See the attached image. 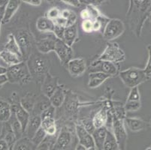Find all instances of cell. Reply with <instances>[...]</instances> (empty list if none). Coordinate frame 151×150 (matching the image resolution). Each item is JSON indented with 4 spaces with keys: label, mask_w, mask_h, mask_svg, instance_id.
Returning <instances> with one entry per match:
<instances>
[{
    "label": "cell",
    "mask_w": 151,
    "mask_h": 150,
    "mask_svg": "<svg viewBox=\"0 0 151 150\" xmlns=\"http://www.w3.org/2000/svg\"><path fill=\"white\" fill-rule=\"evenodd\" d=\"M2 24V17H0V32H1V27Z\"/></svg>",
    "instance_id": "cell-56"
},
{
    "label": "cell",
    "mask_w": 151,
    "mask_h": 150,
    "mask_svg": "<svg viewBox=\"0 0 151 150\" xmlns=\"http://www.w3.org/2000/svg\"><path fill=\"white\" fill-rule=\"evenodd\" d=\"M76 134L78 135L79 144L84 146L88 149L95 147L93 136L90 132L86 130V128L83 126H81V125L76 126Z\"/></svg>",
    "instance_id": "cell-15"
},
{
    "label": "cell",
    "mask_w": 151,
    "mask_h": 150,
    "mask_svg": "<svg viewBox=\"0 0 151 150\" xmlns=\"http://www.w3.org/2000/svg\"><path fill=\"white\" fill-rule=\"evenodd\" d=\"M23 2L29 4V5H33V6H38L42 4V1L41 0H23Z\"/></svg>",
    "instance_id": "cell-48"
},
{
    "label": "cell",
    "mask_w": 151,
    "mask_h": 150,
    "mask_svg": "<svg viewBox=\"0 0 151 150\" xmlns=\"http://www.w3.org/2000/svg\"><path fill=\"white\" fill-rule=\"evenodd\" d=\"M9 82V80L7 78L6 74H2V75H0V86H2L3 84H5V83Z\"/></svg>",
    "instance_id": "cell-51"
},
{
    "label": "cell",
    "mask_w": 151,
    "mask_h": 150,
    "mask_svg": "<svg viewBox=\"0 0 151 150\" xmlns=\"http://www.w3.org/2000/svg\"><path fill=\"white\" fill-rule=\"evenodd\" d=\"M27 64L32 77L41 82H43L45 77L49 74L50 61L41 55L37 53L32 54L27 60Z\"/></svg>",
    "instance_id": "cell-2"
},
{
    "label": "cell",
    "mask_w": 151,
    "mask_h": 150,
    "mask_svg": "<svg viewBox=\"0 0 151 150\" xmlns=\"http://www.w3.org/2000/svg\"><path fill=\"white\" fill-rule=\"evenodd\" d=\"M101 23L99 20H96L93 21V32H97L101 29Z\"/></svg>",
    "instance_id": "cell-49"
},
{
    "label": "cell",
    "mask_w": 151,
    "mask_h": 150,
    "mask_svg": "<svg viewBox=\"0 0 151 150\" xmlns=\"http://www.w3.org/2000/svg\"><path fill=\"white\" fill-rule=\"evenodd\" d=\"M46 136V132H45V130L41 127L40 129L36 132V134L34 135V137L31 139L32 142L33 143V144L36 146L39 145L41 143H42L44 140H45V138Z\"/></svg>",
    "instance_id": "cell-33"
},
{
    "label": "cell",
    "mask_w": 151,
    "mask_h": 150,
    "mask_svg": "<svg viewBox=\"0 0 151 150\" xmlns=\"http://www.w3.org/2000/svg\"><path fill=\"white\" fill-rule=\"evenodd\" d=\"M9 148L10 147L6 140L0 137V150H9Z\"/></svg>",
    "instance_id": "cell-47"
},
{
    "label": "cell",
    "mask_w": 151,
    "mask_h": 150,
    "mask_svg": "<svg viewBox=\"0 0 151 150\" xmlns=\"http://www.w3.org/2000/svg\"><path fill=\"white\" fill-rule=\"evenodd\" d=\"M75 150H88V149L86 148V147H85L84 146L78 144V145H77L76 148H75Z\"/></svg>",
    "instance_id": "cell-52"
},
{
    "label": "cell",
    "mask_w": 151,
    "mask_h": 150,
    "mask_svg": "<svg viewBox=\"0 0 151 150\" xmlns=\"http://www.w3.org/2000/svg\"><path fill=\"white\" fill-rule=\"evenodd\" d=\"M21 1H17V0H9L7 5H5V12H4L3 17H2V24L9 23L12 17L14 15L19 7L20 5Z\"/></svg>",
    "instance_id": "cell-18"
},
{
    "label": "cell",
    "mask_w": 151,
    "mask_h": 150,
    "mask_svg": "<svg viewBox=\"0 0 151 150\" xmlns=\"http://www.w3.org/2000/svg\"><path fill=\"white\" fill-rule=\"evenodd\" d=\"M54 22L55 26H57V27H64V28H66L67 24H68V22L65 20V18H63V17H60L59 18H57V20H53Z\"/></svg>",
    "instance_id": "cell-43"
},
{
    "label": "cell",
    "mask_w": 151,
    "mask_h": 150,
    "mask_svg": "<svg viewBox=\"0 0 151 150\" xmlns=\"http://www.w3.org/2000/svg\"><path fill=\"white\" fill-rule=\"evenodd\" d=\"M42 126V118L41 116L38 114H32L30 116L29 122L27 126L26 133L27 134V137L32 139L34 137L36 132L40 129Z\"/></svg>",
    "instance_id": "cell-17"
},
{
    "label": "cell",
    "mask_w": 151,
    "mask_h": 150,
    "mask_svg": "<svg viewBox=\"0 0 151 150\" xmlns=\"http://www.w3.org/2000/svg\"><path fill=\"white\" fill-rule=\"evenodd\" d=\"M125 25L121 20L111 19L108 22L103 32V38L111 41L116 39L124 32Z\"/></svg>",
    "instance_id": "cell-7"
},
{
    "label": "cell",
    "mask_w": 151,
    "mask_h": 150,
    "mask_svg": "<svg viewBox=\"0 0 151 150\" xmlns=\"http://www.w3.org/2000/svg\"><path fill=\"white\" fill-rule=\"evenodd\" d=\"M106 107H103L97 113L93 119V124L95 128H100L105 126V124L108 122V113Z\"/></svg>",
    "instance_id": "cell-22"
},
{
    "label": "cell",
    "mask_w": 151,
    "mask_h": 150,
    "mask_svg": "<svg viewBox=\"0 0 151 150\" xmlns=\"http://www.w3.org/2000/svg\"><path fill=\"white\" fill-rule=\"evenodd\" d=\"M20 104L29 113L33 111L34 107H35L34 99L31 98V97H29V96H26V97L23 98L21 101H20Z\"/></svg>",
    "instance_id": "cell-32"
},
{
    "label": "cell",
    "mask_w": 151,
    "mask_h": 150,
    "mask_svg": "<svg viewBox=\"0 0 151 150\" xmlns=\"http://www.w3.org/2000/svg\"><path fill=\"white\" fill-rule=\"evenodd\" d=\"M149 123H150V126L151 127V118H150V121H149Z\"/></svg>",
    "instance_id": "cell-59"
},
{
    "label": "cell",
    "mask_w": 151,
    "mask_h": 150,
    "mask_svg": "<svg viewBox=\"0 0 151 150\" xmlns=\"http://www.w3.org/2000/svg\"><path fill=\"white\" fill-rule=\"evenodd\" d=\"M0 58L9 66L17 65L23 62V60L22 58L19 57L18 56L14 54L11 52L7 51L5 50H3L0 52Z\"/></svg>",
    "instance_id": "cell-27"
},
{
    "label": "cell",
    "mask_w": 151,
    "mask_h": 150,
    "mask_svg": "<svg viewBox=\"0 0 151 150\" xmlns=\"http://www.w3.org/2000/svg\"><path fill=\"white\" fill-rule=\"evenodd\" d=\"M14 37L21 50L23 60H28L32 55V50L34 45V38L32 35L27 30L21 29L17 32Z\"/></svg>",
    "instance_id": "cell-5"
},
{
    "label": "cell",
    "mask_w": 151,
    "mask_h": 150,
    "mask_svg": "<svg viewBox=\"0 0 151 150\" xmlns=\"http://www.w3.org/2000/svg\"><path fill=\"white\" fill-rule=\"evenodd\" d=\"M149 20H150V26H151V14L149 17ZM150 32H151V29H150Z\"/></svg>",
    "instance_id": "cell-58"
},
{
    "label": "cell",
    "mask_w": 151,
    "mask_h": 150,
    "mask_svg": "<svg viewBox=\"0 0 151 150\" xmlns=\"http://www.w3.org/2000/svg\"><path fill=\"white\" fill-rule=\"evenodd\" d=\"M61 17H63V18H65L68 22L67 27L75 24V22L77 20V15L73 11L68 10V9H65V10L62 11Z\"/></svg>",
    "instance_id": "cell-31"
},
{
    "label": "cell",
    "mask_w": 151,
    "mask_h": 150,
    "mask_svg": "<svg viewBox=\"0 0 151 150\" xmlns=\"http://www.w3.org/2000/svg\"><path fill=\"white\" fill-rule=\"evenodd\" d=\"M11 111L13 115L15 116L17 121L20 122L23 133H26V130L31 116L29 113L27 112L20 104H14L11 105Z\"/></svg>",
    "instance_id": "cell-11"
},
{
    "label": "cell",
    "mask_w": 151,
    "mask_h": 150,
    "mask_svg": "<svg viewBox=\"0 0 151 150\" xmlns=\"http://www.w3.org/2000/svg\"><path fill=\"white\" fill-rule=\"evenodd\" d=\"M150 147H151V146H150Z\"/></svg>",
    "instance_id": "cell-60"
},
{
    "label": "cell",
    "mask_w": 151,
    "mask_h": 150,
    "mask_svg": "<svg viewBox=\"0 0 151 150\" xmlns=\"http://www.w3.org/2000/svg\"><path fill=\"white\" fill-rule=\"evenodd\" d=\"M10 124H11V126H12V130H13L15 136H16L17 140H19L20 138H21L22 134H23V129H22V127L21 126H20V122L17 121V119H16V117H15V116H14V119L13 122Z\"/></svg>",
    "instance_id": "cell-34"
},
{
    "label": "cell",
    "mask_w": 151,
    "mask_h": 150,
    "mask_svg": "<svg viewBox=\"0 0 151 150\" xmlns=\"http://www.w3.org/2000/svg\"><path fill=\"white\" fill-rule=\"evenodd\" d=\"M77 38H78V28L76 25H72L65 29L63 41L68 46L71 47V46L75 43V41H76Z\"/></svg>",
    "instance_id": "cell-23"
},
{
    "label": "cell",
    "mask_w": 151,
    "mask_h": 150,
    "mask_svg": "<svg viewBox=\"0 0 151 150\" xmlns=\"http://www.w3.org/2000/svg\"><path fill=\"white\" fill-rule=\"evenodd\" d=\"M109 78L111 76L101 72H90L89 74L88 86L91 89L99 87Z\"/></svg>",
    "instance_id": "cell-20"
},
{
    "label": "cell",
    "mask_w": 151,
    "mask_h": 150,
    "mask_svg": "<svg viewBox=\"0 0 151 150\" xmlns=\"http://www.w3.org/2000/svg\"><path fill=\"white\" fill-rule=\"evenodd\" d=\"M126 56L123 50L120 47L117 43L109 42L107 44V47L103 51L101 56L97 60L106 61L112 63H118L124 61Z\"/></svg>",
    "instance_id": "cell-6"
},
{
    "label": "cell",
    "mask_w": 151,
    "mask_h": 150,
    "mask_svg": "<svg viewBox=\"0 0 151 150\" xmlns=\"http://www.w3.org/2000/svg\"><path fill=\"white\" fill-rule=\"evenodd\" d=\"M147 50H148V60L147 62V65L145 67V73L149 77H151V45L147 46Z\"/></svg>",
    "instance_id": "cell-41"
},
{
    "label": "cell",
    "mask_w": 151,
    "mask_h": 150,
    "mask_svg": "<svg viewBox=\"0 0 151 150\" xmlns=\"http://www.w3.org/2000/svg\"><path fill=\"white\" fill-rule=\"evenodd\" d=\"M11 107V105L9 103L7 102V101H4V100H2V99H0V110H2L4 108H6V107Z\"/></svg>",
    "instance_id": "cell-50"
},
{
    "label": "cell",
    "mask_w": 151,
    "mask_h": 150,
    "mask_svg": "<svg viewBox=\"0 0 151 150\" xmlns=\"http://www.w3.org/2000/svg\"><path fill=\"white\" fill-rule=\"evenodd\" d=\"M36 28L42 32L53 33L55 28L54 22L47 17H41L36 21Z\"/></svg>",
    "instance_id": "cell-21"
},
{
    "label": "cell",
    "mask_w": 151,
    "mask_h": 150,
    "mask_svg": "<svg viewBox=\"0 0 151 150\" xmlns=\"http://www.w3.org/2000/svg\"><path fill=\"white\" fill-rule=\"evenodd\" d=\"M113 134L116 140L120 150H126L127 144V133L125 128L124 120L119 119L115 116H113Z\"/></svg>",
    "instance_id": "cell-8"
},
{
    "label": "cell",
    "mask_w": 151,
    "mask_h": 150,
    "mask_svg": "<svg viewBox=\"0 0 151 150\" xmlns=\"http://www.w3.org/2000/svg\"><path fill=\"white\" fill-rule=\"evenodd\" d=\"M103 150H120L113 132H111L109 129H108L107 131L106 138L103 146Z\"/></svg>",
    "instance_id": "cell-30"
},
{
    "label": "cell",
    "mask_w": 151,
    "mask_h": 150,
    "mask_svg": "<svg viewBox=\"0 0 151 150\" xmlns=\"http://www.w3.org/2000/svg\"><path fill=\"white\" fill-rule=\"evenodd\" d=\"M6 76L11 83H18L24 85L28 83L32 80V75L29 72L27 64L24 62L17 65L9 66L7 68Z\"/></svg>",
    "instance_id": "cell-3"
},
{
    "label": "cell",
    "mask_w": 151,
    "mask_h": 150,
    "mask_svg": "<svg viewBox=\"0 0 151 150\" xmlns=\"http://www.w3.org/2000/svg\"><path fill=\"white\" fill-rule=\"evenodd\" d=\"M90 71L91 72H101L112 77L117 74L118 68L115 63L96 60L91 63Z\"/></svg>",
    "instance_id": "cell-9"
},
{
    "label": "cell",
    "mask_w": 151,
    "mask_h": 150,
    "mask_svg": "<svg viewBox=\"0 0 151 150\" xmlns=\"http://www.w3.org/2000/svg\"><path fill=\"white\" fill-rule=\"evenodd\" d=\"M88 150H97V149H96V147H93V148L89 149Z\"/></svg>",
    "instance_id": "cell-57"
},
{
    "label": "cell",
    "mask_w": 151,
    "mask_h": 150,
    "mask_svg": "<svg viewBox=\"0 0 151 150\" xmlns=\"http://www.w3.org/2000/svg\"><path fill=\"white\" fill-rule=\"evenodd\" d=\"M67 68L72 77L81 76L86 69V61L82 58L72 59L68 62Z\"/></svg>",
    "instance_id": "cell-13"
},
{
    "label": "cell",
    "mask_w": 151,
    "mask_h": 150,
    "mask_svg": "<svg viewBox=\"0 0 151 150\" xmlns=\"http://www.w3.org/2000/svg\"><path fill=\"white\" fill-rule=\"evenodd\" d=\"M93 21H92V20H83L81 23L82 29H83V32L86 33L92 32H93Z\"/></svg>",
    "instance_id": "cell-40"
},
{
    "label": "cell",
    "mask_w": 151,
    "mask_h": 150,
    "mask_svg": "<svg viewBox=\"0 0 151 150\" xmlns=\"http://www.w3.org/2000/svg\"><path fill=\"white\" fill-rule=\"evenodd\" d=\"M37 146L28 137H21L15 142L12 150H35Z\"/></svg>",
    "instance_id": "cell-24"
},
{
    "label": "cell",
    "mask_w": 151,
    "mask_h": 150,
    "mask_svg": "<svg viewBox=\"0 0 151 150\" xmlns=\"http://www.w3.org/2000/svg\"><path fill=\"white\" fill-rule=\"evenodd\" d=\"M151 14V0L150 1H130L129 8L126 13V19L132 32L139 38L142 32L145 21Z\"/></svg>",
    "instance_id": "cell-1"
},
{
    "label": "cell",
    "mask_w": 151,
    "mask_h": 150,
    "mask_svg": "<svg viewBox=\"0 0 151 150\" xmlns=\"http://www.w3.org/2000/svg\"><path fill=\"white\" fill-rule=\"evenodd\" d=\"M57 40V37L55 36L53 33L52 35H50L46 38H42L37 41L35 46L38 52L43 54H46L51 51H54Z\"/></svg>",
    "instance_id": "cell-12"
},
{
    "label": "cell",
    "mask_w": 151,
    "mask_h": 150,
    "mask_svg": "<svg viewBox=\"0 0 151 150\" xmlns=\"http://www.w3.org/2000/svg\"><path fill=\"white\" fill-rule=\"evenodd\" d=\"M49 101H50V104L53 106L55 108L60 107L65 101V93L63 88L59 86L56 92L49 98Z\"/></svg>",
    "instance_id": "cell-29"
},
{
    "label": "cell",
    "mask_w": 151,
    "mask_h": 150,
    "mask_svg": "<svg viewBox=\"0 0 151 150\" xmlns=\"http://www.w3.org/2000/svg\"><path fill=\"white\" fill-rule=\"evenodd\" d=\"M6 73H7V68H4V67H2V66H0V75L6 74Z\"/></svg>",
    "instance_id": "cell-53"
},
{
    "label": "cell",
    "mask_w": 151,
    "mask_h": 150,
    "mask_svg": "<svg viewBox=\"0 0 151 150\" xmlns=\"http://www.w3.org/2000/svg\"><path fill=\"white\" fill-rule=\"evenodd\" d=\"M35 150H50V144L46 140H44L43 142L37 146Z\"/></svg>",
    "instance_id": "cell-44"
},
{
    "label": "cell",
    "mask_w": 151,
    "mask_h": 150,
    "mask_svg": "<svg viewBox=\"0 0 151 150\" xmlns=\"http://www.w3.org/2000/svg\"><path fill=\"white\" fill-rule=\"evenodd\" d=\"M59 86H60L58 85L57 78L52 77L50 74H48L42 82V93L47 98H50L52 95L58 89Z\"/></svg>",
    "instance_id": "cell-16"
},
{
    "label": "cell",
    "mask_w": 151,
    "mask_h": 150,
    "mask_svg": "<svg viewBox=\"0 0 151 150\" xmlns=\"http://www.w3.org/2000/svg\"><path fill=\"white\" fill-rule=\"evenodd\" d=\"M55 111H56V108L53 106L50 105L42 113L41 118L42 119H45V118H54Z\"/></svg>",
    "instance_id": "cell-39"
},
{
    "label": "cell",
    "mask_w": 151,
    "mask_h": 150,
    "mask_svg": "<svg viewBox=\"0 0 151 150\" xmlns=\"http://www.w3.org/2000/svg\"><path fill=\"white\" fill-rule=\"evenodd\" d=\"M54 52L57 53L63 65H67L68 62L72 60L73 57V50L71 47L68 46L64 41L60 39L57 40Z\"/></svg>",
    "instance_id": "cell-10"
},
{
    "label": "cell",
    "mask_w": 151,
    "mask_h": 150,
    "mask_svg": "<svg viewBox=\"0 0 151 150\" xmlns=\"http://www.w3.org/2000/svg\"><path fill=\"white\" fill-rule=\"evenodd\" d=\"M46 17L48 19L51 20H57L60 17H61V11L57 7H53L50 9H49L48 11L47 12Z\"/></svg>",
    "instance_id": "cell-37"
},
{
    "label": "cell",
    "mask_w": 151,
    "mask_h": 150,
    "mask_svg": "<svg viewBox=\"0 0 151 150\" xmlns=\"http://www.w3.org/2000/svg\"><path fill=\"white\" fill-rule=\"evenodd\" d=\"M12 114V113L11 111V107L0 110V122H4V123L8 122L10 120Z\"/></svg>",
    "instance_id": "cell-36"
},
{
    "label": "cell",
    "mask_w": 151,
    "mask_h": 150,
    "mask_svg": "<svg viewBox=\"0 0 151 150\" xmlns=\"http://www.w3.org/2000/svg\"><path fill=\"white\" fill-rule=\"evenodd\" d=\"M107 131H108V128L104 126L100 128L95 129L92 134L93 140H94L95 147L97 150H103V146L106 138Z\"/></svg>",
    "instance_id": "cell-19"
},
{
    "label": "cell",
    "mask_w": 151,
    "mask_h": 150,
    "mask_svg": "<svg viewBox=\"0 0 151 150\" xmlns=\"http://www.w3.org/2000/svg\"><path fill=\"white\" fill-rule=\"evenodd\" d=\"M9 1H7V0H0V8H2V7H5V5H7Z\"/></svg>",
    "instance_id": "cell-54"
},
{
    "label": "cell",
    "mask_w": 151,
    "mask_h": 150,
    "mask_svg": "<svg viewBox=\"0 0 151 150\" xmlns=\"http://www.w3.org/2000/svg\"><path fill=\"white\" fill-rule=\"evenodd\" d=\"M8 38H9V40H8V42L5 44L4 50H5L7 51L11 52V53H14V54L17 55L19 57L23 59L21 50H20V47H19V45L18 44H17V41H16L14 35L10 34V35H9V37H8Z\"/></svg>",
    "instance_id": "cell-25"
},
{
    "label": "cell",
    "mask_w": 151,
    "mask_h": 150,
    "mask_svg": "<svg viewBox=\"0 0 151 150\" xmlns=\"http://www.w3.org/2000/svg\"><path fill=\"white\" fill-rule=\"evenodd\" d=\"M120 78L127 87H138L139 85L150 78L147 75L145 70L138 68H129L120 72Z\"/></svg>",
    "instance_id": "cell-4"
},
{
    "label": "cell",
    "mask_w": 151,
    "mask_h": 150,
    "mask_svg": "<svg viewBox=\"0 0 151 150\" xmlns=\"http://www.w3.org/2000/svg\"><path fill=\"white\" fill-rule=\"evenodd\" d=\"M41 127L46 132L47 135L53 136L57 132V126L54 118H45L42 119Z\"/></svg>",
    "instance_id": "cell-28"
},
{
    "label": "cell",
    "mask_w": 151,
    "mask_h": 150,
    "mask_svg": "<svg viewBox=\"0 0 151 150\" xmlns=\"http://www.w3.org/2000/svg\"><path fill=\"white\" fill-rule=\"evenodd\" d=\"M5 6L0 8V17H3L4 12H5Z\"/></svg>",
    "instance_id": "cell-55"
},
{
    "label": "cell",
    "mask_w": 151,
    "mask_h": 150,
    "mask_svg": "<svg viewBox=\"0 0 151 150\" xmlns=\"http://www.w3.org/2000/svg\"><path fill=\"white\" fill-rule=\"evenodd\" d=\"M63 2L74 7H80L81 5V1H78V0H63Z\"/></svg>",
    "instance_id": "cell-45"
},
{
    "label": "cell",
    "mask_w": 151,
    "mask_h": 150,
    "mask_svg": "<svg viewBox=\"0 0 151 150\" xmlns=\"http://www.w3.org/2000/svg\"><path fill=\"white\" fill-rule=\"evenodd\" d=\"M65 29L64 27H60L55 26L54 31H53V34L57 39H60L63 41V38H64V32H65Z\"/></svg>",
    "instance_id": "cell-42"
},
{
    "label": "cell",
    "mask_w": 151,
    "mask_h": 150,
    "mask_svg": "<svg viewBox=\"0 0 151 150\" xmlns=\"http://www.w3.org/2000/svg\"><path fill=\"white\" fill-rule=\"evenodd\" d=\"M125 123L132 131L136 132L143 130L145 127V122L141 119L136 117H126L124 119Z\"/></svg>",
    "instance_id": "cell-26"
},
{
    "label": "cell",
    "mask_w": 151,
    "mask_h": 150,
    "mask_svg": "<svg viewBox=\"0 0 151 150\" xmlns=\"http://www.w3.org/2000/svg\"><path fill=\"white\" fill-rule=\"evenodd\" d=\"M72 141V135L67 129H63L56 140L53 150H67Z\"/></svg>",
    "instance_id": "cell-14"
},
{
    "label": "cell",
    "mask_w": 151,
    "mask_h": 150,
    "mask_svg": "<svg viewBox=\"0 0 151 150\" xmlns=\"http://www.w3.org/2000/svg\"><path fill=\"white\" fill-rule=\"evenodd\" d=\"M81 17L83 19V20H91L90 13H89L88 10L86 8H85V9L81 11Z\"/></svg>",
    "instance_id": "cell-46"
},
{
    "label": "cell",
    "mask_w": 151,
    "mask_h": 150,
    "mask_svg": "<svg viewBox=\"0 0 151 150\" xmlns=\"http://www.w3.org/2000/svg\"><path fill=\"white\" fill-rule=\"evenodd\" d=\"M141 101H126V103L124 105L125 111L127 112H133V111H137L141 108Z\"/></svg>",
    "instance_id": "cell-35"
},
{
    "label": "cell",
    "mask_w": 151,
    "mask_h": 150,
    "mask_svg": "<svg viewBox=\"0 0 151 150\" xmlns=\"http://www.w3.org/2000/svg\"><path fill=\"white\" fill-rule=\"evenodd\" d=\"M127 101H141V95H140L138 87H134L130 90L129 95L127 98Z\"/></svg>",
    "instance_id": "cell-38"
}]
</instances>
